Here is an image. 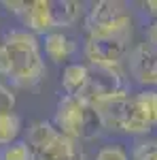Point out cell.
I'll return each instance as SVG.
<instances>
[{"instance_id":"2e32d148","label":"cell","mask_w":157,"mask_h":160,"mask_svg":"<svg viewBox=\"0 0 157 160\" xmlns=\"http://www.w3.org/2000/svg\"><path fill=\"white\" fill-rule=\"evenodd\" d=\"M0 160H34L32 149L28 148L25 141H15L11 145H4L0 148Z\"/></svg>"},{"instance_id":"30bf717a","label":"cell","mask_w":157,"mask_h":160,"mask_svg":"<svg viewBox=\"0 0 157 160\" xmlns=\"http://www.w3.org/2000/svg\"><path fill=\"white\" fill-rule=\"evenodd\" d=\"M34 160H83V149L79 141L60 132L47 148L34 154Z\"/></svg>"},{"instance_id":"44dd1931","label":"cell","mask_w":157,"mask_h":160,"mask_svg":"<svg viewBox=\"0 0 157 160\" xmlns=\"http://www.w3.org/2000/svg\"><path fill=\"white\" fill-rule=\"evenodd\" d=\"M146 38H149V45L157 49V19H153L151 26L146 28Z\"/></svg>"},{"instance_id":"8fae6325","label":"cell","mask_w":157,"mask_h":160,"mask_svg":"<svg viewBox=\"0 0 157 160\" xmlns=\"http://www.w3.org/2000/svg\"><path fill=\"white\" fill-rule=\"evenodd\" d=\"M49 13H51L53 30L70 28L83 15V4L76 0H49Z\"/></svg>"},{"instance_id":"277c9868","label":"cell","mask_w":157,"mask_h":160,"mask_svg":"<svg viewBox=\"0 0 157 160\" xmlns=\"http://www.w3.org/2000/svg\"><path fill=\"white\" fill-rule=\"evenodd\" d=\"M85 24H87V34L89 32H115V30L132 28V17H130V9L125 2L98 0V2H91Z\"/></svg>"},{"instance_id":"7a4b0ae2","label":"cell","mask_w":157,"mask_h":160,"mask_svg":"<svg viewBox=\"0 0 157 160\" xmlns=\"http://www.w3.org/2000/svg\"><path fill=\"white\" fill-rule=\"evenodd\" d=\"M53 126L74 141L96 139L104 128L96 107L79 96H60L53 113Z\"/></svg>"},{"instance_id":"5bb4252c","label":"cell","mask_w":157,"mask_h":160,"mask_svg":"<svg viewBox=\"0 0 157 160\" xmlns=\"http://www.w3.org/2000/svg\"><path fill=\"white\" fill-rule=\"evenodd\" d=\"M60 135V130L53 126V122H47V120H38L34 122L30 128H28V148L32 149V154H38L43 148H47L49 143Z\"/></svg>"},{"instance_id":"5b68a950","label":"cell","mask_w":157,"mask_h":160,"mask_svg":"<svg viewBox=\"0 0 157 160\" xmlns=\"http://www.w3.org/2000/svg\"><path fill=\"white\" fill-rule=\"evenodd\" d=\"M119 92H125V75L121 66H91L89 64V79L79 98L96 105L98 100H104Z\"/></svg>"},{"instance_id":"6da1fadb","label":"cell","mask_w":157,"mask_h":160,"mask_svg":"<svg viewBox=\"0 0 157 160\" xmlns=\"http://www.w3.org/2000/svg\"><path fill=\"white\" fill-rule=\"evenodd\" d=\"M45 75L36 34L24 28L7 30L0 38V79L17 88H34Z\"/></svg>"},{"instance_id":"4fadbf2b","label":"cell","mask_w":157,"mask_h":160,"mask_svg":"<svg viewBox=\"0 0 157 160\" xmlns=\"http://www.w3.org/2000/svg\"><path fill=\"white\" fill-rule=\"evenodd\" d=\"M74 51H76V43L70 37H66L62 30H53V32L45 34V53L55 64L66 62Z\"/></svg>"},{"instance_id":"8992f818","label":"cell","mask_w":157,"mask_h":160,"mask_svg":"<svg viewBox=\"0 0 157 160\" xmlns=\"http://www.w3.org/2000/svg\"><path fill=\"white\" fill-rule=\"evenodd\" d=\"M157 124V90H142L132 94L127 120H125V135H145Z\"/></svg>"},{"instance_id":"3957f363","label":"cell","mask_w":157,"mask_h":160,"mask_svg":"<svg viewBox=\"0 0 157 160\" xmlns=\"http://www.w3.org/2000/svg\"><path fill=\"white\" fill-rule=\"evenodd\" d=\"M132 28L115 32H89L85 38V58L91 66H121L130 53Z\"/></svg>"},{"instance_id":"7402d4cb","label":"cell","mask_w":157,"mask_h":160,"mask_svg":"<svg viewBox=\"0 0 157 160\" xmlns=\"http://www.w3.org/2000/svg\"><path fill=\"white\" fill-rule=\"evenodd\" d=\"M138 7H142V11L146 15H151L153 19H157V0H149V2H140Z\"/></svg>"},{"instance_id":"9c48e42d","label":"cell","mask_w":157,"mask_h":160,"mask_svg":"<svg viewBox=\"0 0 157 160\" xmlns=\"http://www.w3.org/2000/svg\"><path fill=\"white\" fill-rule=\"evenodd\" d=\"M19 19L24 24V30L32 32V34H49V32H53L51 13H49V0L25 2L24 11L19 13Z\"/></svg>"},{"instance_id":"ffe728a7","label":"cell","mask_w":157,"mask_h":160,"mask_svg":"<svg viewBox=\"0 0 157 160\" xmlns=\"http://www.w3.org/2000/svg\"><path fill=\"white\" fill-rule=\"evenodd\" d=\"M0 4H2V7H4V9H7V11L9 13H13V15H17V17H19V13L24 11V0H17V2H15V0H2V2H0Z\"/></svg>"},{"instance_id":"ac0fdd59","label":"cell","mask_w":157,"mask_h":160,"mask_svg":"<svg viewBox=\"0 0 157 160\" xmlns=\"http://www.w3.org/2000/svg\"><path fill=\"white\" fill-rule=\"evenodd\" d=\"M96 160H130V156L121 145H104L98 149Z\"/></svg>"},{"instance_id":"9a60e30c","label":"cell","mask_w":157,"mask_h":160,"mask_svg":"<svg viewBox=\"0 0 157 160\" xmlns=\"http://www.w3.org/2000/svg\"><path fill=\"white\" fill-rule=\"evenodd\" d=\"M19 132H21V118L15 111L0 113V148L15 143Z\"/></svg>"},{"instance_id":"ba28073f","label":"cell","mask_w":157,"mask_h":160,"mask_svg":"<svg viewBox=\"0 0 157 160\" xmlns=\"http://www.w3.org/2000/svg\"><path fill=\"white\" fill-rule=\"evenodd\" d=\"M130 102H132V94L125 90L119 94H113L104 100H98L96 111L100 115L102 128L106 132H123L125 128V120H127V111H130Z\"/></svg>"},{"instance_id":"e0dca14e","label":"cell","mask_w":157,"mask_h":160,"mask_svg":"<svg viewBox=\"0 0 157 160\" xmlns=\"http://www.w3.org/2000/svg\"><path fill=\"white\" fill-rule=\"evenodd\" d=\"M132 160H157V139L138 141L132 149Z\"/></svg>"},{"instance_id":"603a6c76","label":"cell","mask_w":157,"mask_h":160,"mask_svg":"<svg viewBox=\"0 0 157 160\" xmlns=\"http://www.w3.org/2000/svg\"><path fill=\"white\" fill-rule=\"evenodd\" d=\"M155 126H157V124H155Z\"/></svg>"},{"instance_id":"d6986e66","label":"cell","mask_w":157,"mask_h":160,"mask_svg":"<svg viewBox=\"0 0 157 160\" xmlns=\"http://www.w3.org/2000/svg\"><path fill=\"white\" fill-rule=\"evenodd\" d=\"M13 107H15V96H13L11 88L0 79V113L13 111Z\"/></svg>"},{"instance_id":"52a82bcc","label":"cell","mask_w":157,"mask_h":160,"mask_svg":"<svg viewBox=\"0 0 157 160\" xmlns=\"http://www.w3.org/2000/svg\"><path fill=\"white\" fill-rule=\"evenodd\" d=\"M127 71L138 86L157 88V49L149 43L134 45L127 53Z\"/></svg>"},{"instance_id":"7c38bea8","label":"cell","mask_w":157,"mask_h":160,"mask_svg":"<svg viewBox=\"0 0 157 160\" xmlns=\"http://www.w3.org/2000/svg\"><path fill=\"white\" fill-rule=\"evenodd\" d=\"M89 79V64L72 62L66 64L62 71V88L66 96H81Z\"/></svg>"}]
</instances>
